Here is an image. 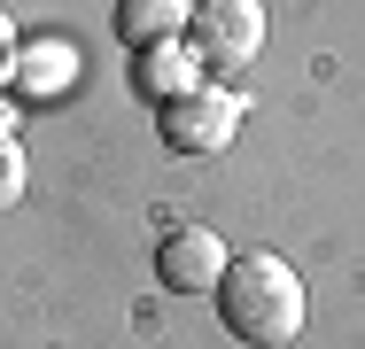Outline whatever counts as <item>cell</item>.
Returning <instances> with one entry per match:
<instances>
[{
	"instance_id": "cell-1",
	"label": "cell",
	"mask_w": 365,
	"mask_h": 349,
	"mask_svg": "<svg viewBox=\"0 0 365 349\" xmlns=\"http://www.w3.org/2000/svg\"><path fill=\"white\" fill-rule=\"evenodd\" d=\"M218 318H225V334L249 342V349H288L303 334V318H311L303 272H295L288 256H272V249L233 256L225 279H218Z\"/></svg>"
},
{
	"instance_id": "cell-2",
	"label": "cell",
	"mask_w": 365,
	"mask_h": 349,
	"mask_svg": "<svg viewBox=\"0 0 365 349\" xmlns=\"http://www.w3.org/2000/svg\"><path fill=\"white\" fill-rule=\"evenodd\" d=\"M241 93L233 85H195V93H179V101H163L155 109V132L163 147H179V155H218L225 140L241 132Z\"/></svg>"
},
{
	"instance_id": "cell-3",
	"label": "cell",
	"mask_w": 365,
	"mask_h": 349,
	"mask_svg": "<svg viewBox=\"0 0 365 349\" xmlns=\"http://www.w3.org/2000/svg\"><path fill=\"white\" fill-rule=\"evenodd\" d=\"M187 47L202 55V70H249L264 55V0H202Z\"/></svg>"
},
{
	"instance_id": "cell-4",
	"label": "cell",
	"mask_w": 365,
	"mask_h": 349,
	"mask_svg": "<svg viewBox=\"0 0 365 349\" xmlns=\"http://www.w3.org/2000/svg\"><path fill=\"white\" fill-rule=\"evenodd\" d=\"M225 241L210 225H179V233H163V249H155V279L171 287V295H218L225 279Z\"/></svg>"
},
{
	"instance_id": "cell-5",
	"label": "cell",
	"mask_w": 365,
	"mask_h": 349,
	"mask_svg": "<svg viewBox=\"0 0 365 349\" xmlns=\"http://www.w3.org/2000/svg\"><path fill=\"white\" fill-rule=\"evenodd\" d=\"M133 85H140L155 109H163V101H179V93H195V85H202V55H195L187 39L140 47V63H133Z\"/></svg>"
},
{
	"instance_id": "cell-6",
	"label": "cell",
	"mask_w": 365,
	"mask_h": 349,
	"mask_svg": "<svg viewBox=\"0 0 365 349\" xmlns=\"http://www.w3.org/2000/svg\"><path fill=\"white\" fill-rule=\"evenodd\" d=\"M195 24V8L187 0H117V39L140 55V47H163V39H179Z\"/></svg>"
},
{
	"instance_id": "cell-7",
	"label": "cell",
	"mask_w": 365,
	"mask_h": 349,
	"mask_svg": "<svg viewBox=\"0 0 365 349\" xmlns=\"http://www.w3.org/2000/svg\"><path fill=\"white\" fill-rule=\"evenodd\" d=\"M71 47H16V85L24 93H55V85H71Z\"/></svg>"
},
{
	"instance_id": "cell-8",
	"label": "cell",
	"mask_w": 365,
	"mask_h": 349,
	"mask_svg": "<svg viewBox=\"0 0 365 349\" xmlns=\"http://www.w3.org/2000/svg\"><path fill=\"white\" fill-rule=\"evenodd\" d=\"M24 202V147L0 132V209H16Z\"/></svg>"
},
{
	"instance_id": "cell-9",
	"label": "cell",
	"mask_w": 365,
	"mask_h": 349,
	"mask_svg": "<svg viewBox=\"0 0 365 349\" xmlns=\"http://www.w3.org/2000/svg\"><path fill=\"white\" fill-rule=\"evenodd\" d=\"M16 47H24V39H16V24H8V16H0V78H8V70H16Z\"/></svg>"
}]
</instances>
